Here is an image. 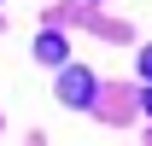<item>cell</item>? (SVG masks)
Masks as SVG:
<instances>
[{"label": "cell", "instance_id": "cell-1", "mask_svg": "<svg viewBox=\"0 0 152 146\" xmlns=\"http://www.w3.org/2000/svg\"><path fill=\"white\" fill-rule=\"evenodd\" d=\"M94 93H99V82L82 70V64H64V70H58V99H64V105H94Z\"/></svg>", "mask_w": 152, "mask_h": 146}, {"label": "cell", "instance_id": "cell-2", "mask_svg": "<svg viewBox=\"0 0 152 146\" xmlns=\"http://www.w3.org/2000/svg\"><path fill=\"white\" fill-rule=\"evenodd\" d=\"M35 58L41 64H64V35H35Z\"/></svg>", "mask_w": 152, "mask_h": 146}, {"label": "cell", "instance_id": "cell-3", "mask_svg": "<svg viewBox=\"0 0 152 146\" xmlns=\"http://www.w3.org/2000/svg\"><path fill=\"white\" fill-rule=\"evenodd\" d=\"M140 76H146V82H152V47H146V53H140Z\"/></svg>", "mask_w": 152, "mask_h": 146}, {"label": "cell", "instance_id": "cell-4", "mask_svg": "<svg viewBox=\"0 0 152 146\" xmlns=\"http://www.w3.org/2000/svg\"><path fill=\"white\" fill-rule=\"evenodd\" d=\"M146 111H152V93H146Z\"/></svg>", "mask_w": 152, "mask_h": 146}]
</instances>
